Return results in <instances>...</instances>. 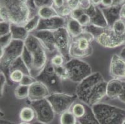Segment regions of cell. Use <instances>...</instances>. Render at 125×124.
Wrapping results in <instances>:
<instances>
[{"label":"cell","mask_w":125,"mask_h":124,"mask_svg":"<svg viewBox=\"0 0 125 124\" xmlns=\"http://www.w3.org/2000/svg\"><path fill=\"white\" fill-rule=\"evenodd\" d=\"M28 0H2L1 21L24 26L31 18Z\"/></svg>","instance_id":"1"},{"label":"cell","mask_w":125,"mask_h":124,"mask_svg":"<svg viewBox=\"0 0 125 124\" xmlns=\"http://www.w3.org/2000/svg\"><path fill=\"white\" fill-rule=\"evenodd\" d=\"M100 124H123L125 120V109L100 102L91 107Z\"/></svg>","instance_id":"2"},{"label":"cell","mask_w":125,"mask_h":124,"mask_svg":"<svg viewBox=\"0 0 125 124\" xmlns=\"http://www.w3.org/2000/svg\"><path fill=\"white\" fill-rule=\"evenodd\" d=\"M47 52L44 47L29 52L24 48L22 58L30 71L31 75L36 78L48 63Z\"/></svg>","instance_id":"3"},{"label":"cell","mask_w":125,"mask_h":124,"mask_svg":"<svg viewBox=\"0 0 125 124\" xmlns=\"http://www.w3.org/2000/svg\"><path fill=\"white\" fill-rule=\"evenodd\" d=\"M95 40L93 35L85 30L78 37L72 38L70 47L71 58L82 59L88 57L93 53L92 42Z\"/></svg>","instance_id":"4"},{"label":"cell","mask_w":125,"mask_h":124,"mask_svg":"<svg viewBox=\"0 0 125 124\" xmlns=\"http://www.w3.org/2000/svg\"><path fill=\"white\" fill-rule=\"evenodd\" d=\"M24 50V42L13 40L4 49H1L0 62L1 71L8 72L10 66L17 59L22 56Z\"/></svg>","instance_id":"5"},{"label":"cell","mask_w":125,"mask_h":124,"mask_svg":"<svg viewBox=\"0 0 125 124\" xmlns=\"http://www.w3.org/2000/svg\"><path fill=\"white\" fill-rule=\"evenodd\" d=\"M65 66L69 73V80L77 84L93 73L90 65L82 59L71 58Z\"/></svg>","instance_id":"6"},{"label":"cell","mask_w":125,"mask_h":124,"mask_svg":"<svg viewBox=\"0 0 125 124\" xmlns=\"http://www.w3.org/2000/svg\"><path fill=\"white\" fill-rule=\"evenodd\" d=\"M103 80H104V78L100 73L94 72L78 83L76 87L75 95L78 101L87 104L92 91L98 84Z\"/></svg>","instance_id":"7"},{"label":"cell","mask_w":125,"mask_h":124,"mask_svg":"<svg viewBox=\"0 0 125 124\" xmlns=\"http://www.w3.org/2000/svg\"><path fill=\"white\" fill-rule=\"evenodd\" d=\"M47 99L52 105L55 113L61 115L65 111L70 110L72 106L78 99L76 95L58 92L51 93Z\"/></svg>","instance_id":"8"},{"label":"cell","mask_w":125,"mask_h":124,"mask_svg":"<svg viewBox=\"0 0 125 124\" xmlns=\"http://www.w3.org/2000/svg\"><path fill=\"white\" fill-rule=\"evenodd\" d=\"M36 79L45 84L51 93L62 92V81L57 75L55 68L49 61Z\"/></svg>","instance_id":"9"},{"label":"cell","mask_w":125,"mask_h":124,"mask_svg":"<svg viewBox=\"0 0 125 124\" xmlns=\"http://www.w3.org/2000/svg\"><path fill=\"white\" fill-rule=\"evenodd\" d=\"M30 105L34 109L37 121L50 124L55 119L56 114L47 99L30 102Z\"/></svg>","instance_id":"10"},{"label":"cell","mask_w":125,"mask_h":124,"mask_svg":"<svg viewBox=\"0 0 125 124\" xmlns=\"http://www.w3.org/2000/svg\"><path fill=\"white\" fill-rule=\"evenodd\" d=\"M55 43L58 53H61L66 61L71 59L70 57V47L72 37L65 27L54 30Z\"/></svg>","instance_id":"11"},{"label":"cell","mask_w":125,"mask_h":124,"mask_svg":"<svg viewBox=\"0 0 125 124\" xmlns=\"http://www.w3.org/2000/svg\"><path fill=\"white\" fill-rule=\"evenodd\" d=\"M95 40L100 45L108 48H115L125 45V37L117 36L111 30L110 27L100 34Z\"/></svg>","instance_id":"12"},{"label":"cell","mask_w":125,"mask_h":124,"mask_svg":"<svg viewBox=\"0 0 125 124\" xmlns=\"http://www.w3.org/2000/svg\"><path fill=\"white\" fill-rule=\"evenodd\" d=\"M109 74L112 78L125 80V60L120 55L114 54L111 57Z\"/></svg>","instance_id":"13"},{"label":"cell","mask_w":125,"mask_h":124,"mask_svg":"<svg viewBox=\"0 0 125 124\" xmlns=\"http://www.w3.org/2000/svg\"><path fill=\"white\" fill-rule=\"evenodd\" d=\"M51 94V91L45 84L36 80L29 87L28 100L29 102L41 101L47 99Z\"/></svg>","instance_id":"14"},{"label":"cell","mask_w":125,"mask_h":124,"mask_svg":"<svg viewBox=\"0 0 125 124\" xmlns=\"http://www.w3.org/2000/svg\"><path fill=\"white\" fill-rule=\"evenodd\" d=\"M33 34L41 41L48 53H58L55 43L54 30H36Z\"/></svg>","instance_id":"15"},{"label":"cell","mask_w":125,"mask_h":124,"mask_svg":"<svg viewBox=\"0 0 125 124\" xmlns=\"http://www.w3.org/2000/svg\"><path fill=\"white\" fill-rule=\"evenodd\" d=\"M66 18L60 16L47 19H41L37 30H55L66 27Z\"/></svg>","instance_id":"16"},{"label":"cell","mask_w":125,"mask_h":124,"mask_svg":"<svg viewBox=\"0 0 125 124\" xmlns=\"http://www.w3.org/2000/svg\"><path fill=\"white\" fill-rule=\"evenodd\" d=\"M106 87L107 81L104 79L98 84L91 93L87 105L92 107L95 104L102 102V100L104 97H106Z\"/></svg>","instance_id":"17"},{"label":"cell","mask_w":125,"mask_h":124,"mask_svg":"<svg viewBox=\"0 0 125 124\" xmlns=\"http://www.w3.org/2000/svg\"><path fill=\"white\" fill-rule=\"evenodd\" d=\"M123 81L112 78L107 81L106 97L111 100L118 99L123 91Z\"/></svg>","instance_id":"18"},{"label":"cell","mask_w":125,"mask_h":124,"mask_svg":"<svg viewBox=\"0 0 125 124\" xmlns=\"http://www.w3.org/2000/svg\"><path fill=\"white\" fill-rule=\"evenodd\" d=\"M65 28L72 38L80 36L84 31V27L78 22V20L71 17L67 18Z\"/></svg>","instance_id":"19"},{"label":"cell","mask_w":125,"mask_h":124,"mask_svg":"<svg viewBox=\"0 0 125 124\" xmlns=\"http://www.w3.org/2000/svg\"><path fill=\"white\" fill-rule=\"evenodd\" d=\"M121 6H112L110 8H101L110 27H111V25L113 24L116 20L121 18H120V11H121Z\"/></svg>","instance_id":"20"},{"label":"cell","mask_w":125,"mask_h":124,"mask_svg":"<svg viewBox=\"0 0 125 124\" xmlns=\"http://www.w3.org/2000/svg\"><path fill=\"white\" fill-rule=\"evenodd\" d=\"M11 34L13 40H21L24 42L29 36V34L26 30L24 26L11 24Z\"/></svg>","instance_id":"21"},{"label":"cell","mask_w":125,"mask_h":124,"mask_svg":"<svg viewBox=\"0 0 125 124\" xmlns=\"http://www.w3.org/2000/svg\"><path fill=\"white\" fill-rule=\"evenodd\" d=\"M19 117L21 122L31 123L36 119V114L34 109L31 105L25 106L19 112Z\"/></svg>","instance_id":"22"},{"label":"cell","mask_w":125,"mask_h":124,"mask_svg":"<svg viewBox=\"0 0 125 124\" xmlns=\"http://www.w3.org/2000/svg\"><path fill=\"white\" fill-rule=\"evenodd\" d=\"M37 14L41 19H47L59 16L57 11L52 5L42 6L37 9Z\"/></svg>","instance_id":"23"},{"label":"cell","mask_w":125,"mask_h":124,"mask_svg":"<svg viewBox=\"0 0 125 124\" xmlns=\"http://www.w3.org/2000/svg\"><path fill=\"white\" fill-rule=\"evenodd\" d=\"M91 24L102 28H108L110 27L102 8L99 6H98L97 8L96 14L93 18H91Z\"/></svg>","instance_id":"24"},{"label":"cell","mask_w":125,"mask_h":124,"mask_svg":"<svg viewBox=\"0 0 125 124\" xmlns=\"http://www.w3.org/2000/svg\"><path fill=\"white\" fill-rule=\"evenodd\" d=\"M80 124H100L96 119L92 107L87 105V112L81 119H78Z\"/></svg>","instance_id":"25"},{"label":"cell","mask_w":125,"mask_h":124,"mask_svg":"<svg viewBox=\"0 0 125 124\" xmlns=\"http://www.w3.org/2000/svg\"><path fill=\"white\" fill-rule=\"evenodd\" d=\"M111 30L117 36L125 37V20L120 18L111 25Z\"/></svg>","instance_id":"26"},{"label":"cell","mask_w":125,"mask_h":124,"mask_svg":"<svg viewBox=\"0 0 125 124\" xmlns=\"http://www.w3.org/2000/svg\"><path fill=\"white\" fill-rule=\"evenodd\" d=\"M70 111L78 119H81L87 112V104L82 102H75L72 106Z\"/></svg>","instance_id":"27"},{"label":"cell","mask_w":125,"mask_h":124,"mask_svg":"<svg viewBox=\"0 0 125 124\" xmlns=\"http://www.w3.org/2000/svg\"><path fill=\"white\" fill-rule=\"evenodd\" d=\"M59 122L60 124H77L78 121L72 111L68 110L60 115Z\"/></svg>","instance_id":"28"},{"label":"cell","mask_w":125,"mask_h":124,"mask_svg":"<svg viewBox=\"0 0 125 124\" xmlns=\"http://www.w3.org/2000/svg\"><path fill=\"white\" fill-rule=\"evenodd\" d=\"M15 70L22 71L24 74H30L31 75L29 68L27 67V65H26V64L25 63V62L24 61L23 59L21 57H19V58L17 59L16 60H15V61L11 64L10 68H9L8 75V73L10 71Z\"/></svg>","instance_id":"29"},{"label":"cell","mask_w":125,"mask_h":124,"mask_svg":"<svg viewBox=\"0 0 125 124\" xmlns=\"http://www.w3.org/2000/svg\"><path fill=\"white\" fill-rule=\"evenodd\" d=\"M40 20L41 18L37 14H36V15L31 17L24 26L26 30L28 31V32L29 34H32V32L37 30L39 25Z\"/></svg>","instance_id":"30"},{"label":"cell","mask_w":125,"mask_h":124,"mask_svg":"<svg viewBox=\"0 0 125 124\" xmlns=\"http://www.w3.org/2000/svg\"><path fill=\"white\" fill-rule=\"evenodd\" d=\"M14 96L18 99H25L29 97V86L18 85L14 89Z\"/></svg>","instance_id":"31"},{"label":"cell","mask_w":125,"mask_h":124,"mask_svg":"<svg viewBox=\"0 0 125 124\" xmlns=\"http://www.w3.org/2000/svg\"><path fill=\"white\" fill-rule=\"evenodd\" d=\"M25 74L20 70H15L10 71L8 73V77L10 80L13 83H16L19 85L22 81Z\"/></svg>","instance_id":"32"},{"label":"cell","mask_w":125,"mask_h":124,"mask_svg":"<svg viewBox=\"0 0 125 124\" xmlns=\"http://www.w3.org/2000/svg\"><path fill=\"white\" fill-rule=\"evenodd\" d=\"M49 62L54 67H59V66L64 65L67 61L62 55L59 53H56L51 58Z\"/></svg>","instance_id":"33"},{"label":"cell","mask_w":125,"mask_h":124,"mask_svg":"<svg viewBox=\"0 0 125 124\" xmlns=\"http://www.w3.org/2000/svg\"><path fill=\"white\" fill-rule=\"evenodd\" d=\"M54 68L57 75L62 81L69 79V73L65 65L59 67H54Z\"/></svg>","instance_id":"34"},{"label":"cell","mask_w":125,"mask_h":124,"mask_svg":"<svg viewBox=\"0 0 125 124\" xmlns=\"http://www.w3.org/2000/svg\"><path fill=\"white\" fill-rule=\"evenodd\" d=\"M84 29H85V30L90 33L92 35H93V36H94L95 38H96V37L99 36L100 34H102L106 28H102V27H98V26H94V25L90 24L88 25L87 27H84Z\"/></svg>","instance_id":"35"},{"label":"cell","mask_w":125,"mask_h":124,"mask_svg":"<svg viewBox=\"0 0 125 124\" xmlns=\"http://www.w3.org/2000/svg\"><path fill=\"white\" fill-rule=\"evenodd\" d=\"M0 47L1 49H4L7 46H8L11 42L13 40L12 35L11 33L8 34L4 36H0Z\"/></svg>","instance_id":"36"},{"label":"cell","mask_w":125,"mask_h":124,"mask_svg":"<svg viewBox=\"0 0 125 124\" xmlns=\"http://www.w3.org/2000/svg\"><path fill=\"white\" fill-rule=\"evenodd\" d=\"M11 23L8 21H1L0 24V36H4L11 33Z\"/></svg>","instance_id":"37"},{"label":"cell","mask_w":125,"mask_h":124,"mask_svg":"<svg viewBox=\"0 0 125 124\" xmlns=\"http://www.w3.org/2000/svg\"><path fill=\"white\" fill-rule=\"evenodd\" d=\"M37 80L36 78L32 76L30 74H25L24 75V77L22 78L21 82L19 83V85H23L26 86H30L32 84L34 83Z\"/></svg>","instance_id":"38"},{"label":"cell","mask_w":125,"mask_h":124,"mask_svg":"<svg viewBox=\"0 0 125 124\" xmlns=\"http://www.w3.org/2000/svg\"><path fill=\"white\" fill-rule=\"evenodd\" d=\"M77 20L83 27H87L91 24V18L85 12L82 15L80 16Z\"/></svg>","instance_id":"39"},{"label":"cell","mask_w":125,"mask_h":124,"mask_svg":"<svg viewBox=\"0 0 125 124\" xmlns=\"http://www.w3.org/2000/svg\"><path fill=\"white\" fill-rule=\"evenodd\" d=\"M72 12V10L68 6L67 4H66L62 8L60 9L57 11L58 14H59V15L60 16H62L63 18H66V19L70 17Z\"/></svg>","instance_id":"40"},{"label":"cell","mask_w":125,"mask_h":124,"mask_svg":"<svg viewBox=\"0 0 125 124\" xmlns=\"http://www.w3.org/2000/svg\"><path fill=\"white\" fill-rule=\"evenodd\" d=\"M7 84V78L4 71H1L0 73V93L1 97L3 95L6 85Z\"/></svg>","instance_id":"41"},{"label":"cell","mask_w":125,"mask_h":124,"mask_svg":"<svg viewBox=\"0 0 125 124\" xmlns=\"http://www.w3.org/2000/svg\"><path fill=\"white\" fill-rule=\"evenodd\" d=\"M52 6L57 10V11L60 9L62 8L67 4L65 0H52Z\"/></svg>","instance_id":"42"},{"label":"cell","mask_w":125,"mask_h":124,"mask_svg":"<svg viewBox=\"0 0 125 124\" xmlns=\"http://www.w3.org/2000/svg\"><path fill=\"white\" fill-rule=\"evenodd\" d=\"M34 2L36 8L37 9L44 6L52 5V0H34Z\"/></svg>","instance_id":"43"},{"label":"cell","mask_w":125,"mask_h":124,"mask_svg":"<svg viewBox=\"0 0 125 124\" xmlns=\"http://www.w3.org/2000/svg\"><path fill=\"white\" fill-rule=\"evenodd\" d=\"M92 6L90 0H80V6L79 8L83 11H87Z\"/></svg>","instance_id":"44"},{"label":"cell","mask_w":125,"mask_h":124,"mask_svg":"<svg viewBox=\"0 0 125 124\" xmlns=\"http://www.w3.org/2000/svg\"><path fill=\"white\" fill-rule=\"evenodd\" d=\"M84 12H85V11L82 10L80 8H78L75 9V10H72V12L70 17L77 20L80 16L82 15Z\"/></svg>","instance_id":"45"},{"label":"cell","mask_w":125,"mask_h":124,"mask_svg":"<svg viewBox=\"0 0 125 124\" xmlns=\"http://www.w3.org/2000/svg\"><path fill=\"white\" fill-rule=\"evenodd\" d=\"M67 4L70 8H71L72 10H74L79 8L80 0H71L69 3H67Z\"/></svg>","instance_id":"46"},{"label":"cell","mask_w":125,"mask_h":124,"mask_svg":"<svg viewBox=\"0 0 125 124\" xmlns=\"http://www.w3.org/2000/svg\"><path fill=\"white\" fill-rule=\"evenodd\" d=\"M101 5L103 8H110L113 5V0H102Z\"/></svg>","instance_id":"47"},{"label":"cell","mask_w":125,"mask_h":124,"mask_svg":"<svg viewBox=\"0 0 125 124\" xmlns=\"http://www.w3.org/2000/svg\"><path fill=\"white\" fill-rule=\"evenodd\" d=\"M118 99L120 100L121 102H123L125 104V80L123 81V91L121 93V95L119 97Z\"/></svg>","instance_id":"48"},{"label":"cell","mask_w":125,"mask_h":124,"mask_svg":"<svg viewBox=\"0 0 125 124\" xmlns=\"http://www.w3.org/2000/svg\"><path fill=\"white\" fill-rule=\"evenodd\" d=\"M125 3V0H113V6H121Z\"/></svg>","instance_id":"49"},{"label":"cell","mask_w":125,"mask_h":124,"mask_svg":"<svg viewBox=\"0 0 125 124\" xmlns=\"http://www.w3.org/2000/svg\"><path fill=\"white\" fill-rule=\"evenodd\" d=\"M120 18L125 20V3L121 6L120 11Z\"/></svg>","instance_id":"50"},{"label":"cell","mask_w":125,"mask_h":124,"mask_svg":"<svg viewBox=\"0 0 125 124\" xmlns=\"http://www.w3.org/2000/svg\"><path fill=\"white\" fill-rule=\"evenodd\" d=\"M90 1L93 5L95 6H99L102 4V0H90Z\"/></svg>","instance_id":"51"},{"label":"cell","mask_w":125,"mask_h":124,"mask_svg":"<svg viewBox=\"0 0 125 124\" xmlns=\"http://www.w3.org/2000/svg\"><path fill=\"white\" fill-rule=\"evenodd\" d=\"M0 124H16L13 122L10 121V120H4V119H1L0 121Z\"/></svg>","instance_id":"52"},{"label":"cell","mask_w":125,"mask_h":124,"mask_svg":"<svg viewBox=\"0 0 125 124\" xmlns=\"http://www.w3.org/2000/svg\"><path fill=\"white\" fill-rule=\"evenodd\" d=\"M120 55L121 58H123L125 60V47H124L122 48V50H121Z\"/></svg>","instance_id":"53"},{"label":"cell","mask_w":125,"mask_h":124,"mask_svg":"<svg viewBox=\"0 0 125 124\" xmlns=\"http://www.w3.org/2000/svg\"><path fill=\"white\" fill-rule=\"evenodd\" d=\"M32 124H44V123L40 122H39V121H37V120H36L34 122H32Z\"/></svg>","instance_id":"54"},{"label":"cell","mask_w":125,"mask_h":124,"mask_svg":"<svg viewBox=\"0 0 125 124\" xmlns=\"http://www.w3.org/2000/svg\"><path fill=\"white\" fill-rule=\"evenodd\" d=\"M19 124H32V123L29 122H21Z\"/></svg>","instance_id":"55"},{"label":"cell","mask_w":125,"mask_h":124,"mask_svg":"<svg viewBox=\"0 0 125 124\" xmlns=\"http://www.w3.org/2000/svg\"><path fill=\"white\" fill-rule=\"evenodd\" d=\"M70 1H71V0H65V1H66V3H69V2H70Z\"/></svg>","instance_id":"56"},{"label":"cell","mask_w":125,"mask_h":124,"mask_svg":"<svg viewBox=\"0 0 125 124\" xmlns=\"http://www.w3.org/2000/svg\"><path fill=\"white\" fill-rule=\"evenodd\" d=\"M123 124H125V121L123 122Z\"/></svg>","instance_id":"57"},{"label":"cell","mask_w":125,"mask_h":124,"mask_svg":"<svg viewBox=\"0 0 125 124\" xmlns=\"http://www.w3.org/2000/svg\"><path fill=\"white\" fill-rule=\"evenodd\" d=\"M79 124V123H78V124Z\"/></svg>","instance_id":"58"}]
</instances>
